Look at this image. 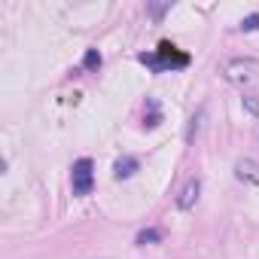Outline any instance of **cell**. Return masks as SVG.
<instances>
[{
    "mask_svg": "<svg viewBox=\"0 0 259 259\" xmlns=\"http://www.w3.org/2000/svg\"><path fill=\"white\" fill-rule=\"evenodd\" d=\"M220 73H223V79L232 82V85H247V82H253V79L259 76V61H256V58H244V55L226 58V61L220 64Z\"/></svg>",
    "mask_w": 259,
    "mask_h": 259,
    "instance_id": "1",
    "label": "cell"
},
{
    "mask_svg": "<svg viewBox=\"0 0 259 259\" xmlns=\"http://www.w3.org/2000/svg\"><path fill=\"white\" fill-rule=\"evenodd\" d=\"M141 61L150 64L153 70H177V67H186V64H189V55L180 52L174 43L165 40V43H159V52H156V55H147V52H144Z\"/></svg>",
    "mask_w": 259,
    "mask_h": 259,
    "instance_id": "2",
    "label": "cell"
},
{
    "mask_svg": "<svg viewBox=\"0 0 259 259\" xmlns=\"http://www.w3.org/2000/svg\"><path fill=\"white\" fill-rule=\"evenodd\" d=\"M70 186H73V195H89L92 192V186H95V165H92V159H76L73 162Z\"/></svg>",
    "mask_w": 259,
    "mask_h": 259,
    "instance_id": "3",
    "label": "cell"
},
{
    "mask_svg": "<svg viewBox=\"0 0 259 259\" xmlns=\"http://www.w3.org/2000/svg\"><path fill=\"white\" fill-rule=\"evenodd\" d=\"M198 192H201V180H198V177H189V180L183 183V189L177 192V207H180V210H189V207L198 201Z\"/></svg>",
    "mask_w": 259,
    "mask_h": 259,
    "instance_id": "4",
    "label": "cell"
},
{
    "mask_svg": "<svg viewBox=\"0 0 259 259\" xmlns=\"http://www.w3.org/2000/svg\"><path fill=\"white\" fill-rule=\"evenodd\" d=\"M235 177L244 180V183H259V165L250 162V159H241V162L235 165Z\"/></svg>",
    "mask_w": 259,
    "mask_h": 259,
    "instance_id": "5",
    "label": "cell"
},
{
    "mask_svg": "<svg viewBox=\"0 0 259 259\" xmlns=\"http://www.w3.org/2000/svg\"><path fill=\"white\" fill-rule=\"evenodd\" d=\"M138 171V159L135 156H122L116 165H113V174H116V180H128V177H132Z\"/></svg>",
    "mask_w": 259,
    "mask_h": 259,
    "instance_id": "6",
    "label": "cell"
},
{
    "mask_svg": "<svg viewBox=\"0 0 259 259\" xmlns=\"http://www.w3.org/2000/svg\"><path fill=\"white\" fill-rule=\"evenodd\" d=\"M204 116H207V110H204V107H198V113L189 119V128H186V144H192V141H195V135L201 132V122H204Z\"/></svg>",
    "mask_w": 259,
    "mask_h": 259,
    "instance_id": "7",
    "label": "cell"
},
{
    "mask_svg": "<svg viewBox=\"0 0 259 259\" xmlns=\"http://www.w3.org/2000/svg\"><path fill=\"white\" fill-rule=\"evenodd\" d=\"M241 104H244V110H247L250 116H259V95H253V92H247V95L241 98Z\"/></svg>",
    "mask_w": 259,
    "mask_h": 259,
    "instance_id": "8",
    "label": "cell"
},
{
    "mask_svg": "<svg viewBox=\"0 0 259 259\" xmlns=\"http://www.w3.org/2000/svg\"><path fill=\"white\" fill-rule=\"evenodd\" d=\"M168 10H171V0H162V4H147V13H150L156 22H159V19L168 13Z\"/></svg>",
    "mask_w": 259,
    "mask_h": 259,
    "instance_id": "9",
    "label": "cell"
},
{
    "mask_svg": "<svg viewBox=\"0 0 259 259\" xmlns=\"http://www.w3.org/2000/svg\"><path fill=\"white\" fill-rule=\"evenodd\" d=\"M238 28H241L244 34H250V31H259V13H253V16H244Z\"/></svg>",
    "mask_w": 259,
    "mask_h": 259,
    "instance_id": "10",
    "label": "cell"
},
{
    "mask_svg": "<svg viewBox=\"0 0 259 259\" xmlns=\"http://www.w3.org/2000/svg\"><path fill=\"white\" fill-rule=\"evenodd\" d=\"M82 64H85L89 70H98V67H101V52H98V49H89L85 58H82Z\"/></svg>",
    "mask_w": 259,
    "mask_h": 259,
    "instance_id": "11",
    "label": "cell"
},
{
    "mask_svg": "<svg viewBox=\"0 0 259 259\" xmlns=\"http://www.w3.org/2000/svg\"><path fill=\"white\" fill-rule=\"evenodd\" d=\"M159 238H162V235H159L156 229H147V232L138 235V244H153V241H159Z\"/></svg>",
    "mask_w": 259,
    "mask_h": 259,
    "instance_id": "12",
    "label": "cell"
}]
</instances>
